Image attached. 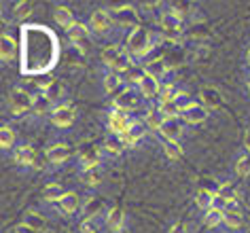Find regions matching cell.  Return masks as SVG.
<instances>
[{"label": "cell", "instance_id": "1", "mask_svg": "<svg viewBox=\"0 0 250 233\" xmlns=\"http://www.w3.org/2000/svg\"><path fill=\"white\" fill-rule=\"evenodd\" d=\"M161 42L157 30H148V28H132L125 34V45L123 49L129 53V58L134 60L136 66H142V62H146L148 58H153V51L157 49Z\"/></svg>", "mask_w": 250, "mask_h": 233}, {"label": "cell", "instance_id": "2", "mask_svg": "<svg viewBox=\"0 0 250 233\" xmlns=\"http://www.w3.org/2000/svg\"><path fill=\"white\" fill-rule=\"evenodd\" d=\"M104 159H106V157H104L102 144L85 142L83 147H79V150H77V174L104 168Z\"/></svg>", "mask_w": 250, "mask_h": 233}, {"label": "cell", "instance_id": "3", "mask_svg": "<svg viewBox=\"0 0 250 233\" xmlns=\"http://www.w3.org/2000/svg\"><path fill=\"white\" fill-rule=\"evenodd\" d=\"M9 112L13 117H26L32 115V106H34V91L26 89V87H13L9 93Z\"/></svg>", "mask_w": 250, "mask_h": 233}, {"label": "cell", "instance_id": "4", "mask_svg": "<svg viewBox=\"0 0 250 233\" xmlns=\"http://www.w3.org/2000/svg\"><path fill=\"white\" fill-rule=\"evenodd\" d=\"M138 115L134 112H127V110H121V108H108L104 117V127L108 134H115V136H123L125 131L129 129V125L134 123V119Z\"/></svg>", "mask_w": 250, "mask_h": 233}, {"label": "cell", "instance_id": "5", "mask_svg": "<svg viewBox=\"0 0 250 233\" xmlns=\"http://www.w3.org/2000/svg\"><path fill=\"white\" fill-rule=\"evenodd\" d=\"M142 102H145V100H142L138 89L125 85L123 89L110 100V108H121V110H127V112H134L136 115L138 110H142Z\"/></svg>", "mask_w": 250, "mask_h": 233}, {"label": "cell", "instance_id": "6", "mask_svg": "<svg viewBox=\"0 0 250 233\" xmlns=\"http://www.w3.org/2000/svg\"><path fill=\"white\" fill-rule=\"evenodd\" d=\"M87 26H89L93 36H108L112 30H115V17H112L110 9H96L87 20Z\"/></svg>", "mask_w": 250, "mask_h": 233}, {"label": "cell", "instance_id": "7", "mask_svg": "<svg viewBox=\"0 0 250 233\" xmlns=\"http://www.w3.org/2000/svg\"><path fill=\"white\" fill-rule=\"evenodd\" d=\"M74 157L72 153V148H70V144L68 142H51L49 147L45 148V161L49 163V168L51 169H58V168H64L68 161H70Z\"/></svg>", "mask_w": 250, "mask_h": 233}, {"label": "cell", "instance_id": "8", "mask_svg": "<svg viewBox=\"0 0 250 233\" xmlns=\"http://www.w3.org/2000/svg\"><path fill=\"white\" fill-rule=\"evenodd\" d=\"M110 13L112 17H115V23L117 26H125L127 30H132V28H138L142 26L140 20H142V15H140V11L136 4H117V7H110Z\"/></svg>", "mask_w": 250, "mask_h": 233}, {"label": "cell", "instance_id": "9", "mask_svg": "<svg viewBox=\"0 0 250 233\" xmlns=\"http://www.w3.org/2000/svg\"><path fill=\"white\" fill-rule=\"evenodd\" d=\"M77 117H79L77 106L70 104V102H62V104H55L49 121H51V125L58 129H70L72 125L77 123Z\"/></svg>", "mask_w": 250, "mask_h": 233}, {"label": "cell", "instance_id": "10", "mask_svg": "<svg viewBox=\"0 0 250 233\" xmlns=\"http://www.w3.org/2000/svg\"><path fill=\"white\" fill-rule=\"evenodd\" d=\"M11 161L15 163L17 168H39V153L30 142H21L11 150Z\"/></svg>", "mask_w": 250, "mask_h": 233}, {"label": "cell", "instance_id": "11", "mask_svg": "<svg viewBox=\"0 0 250 233\" xmlns=\"http://www.w3.org/2000/svg\"><path fill=\"white\" fill-rule=\"evenodd\" d=\"M53 208L62 214V216H66V218L81 216V208H83V197H81L77 191H66Z\"/></svg>", "mask_w": 250, "mask_h": 233}, {"label": "cell", "instance_id": "12", "mask_svg": "<svg viewBox=\"0 0 250 233\" xmlns=\"http://www.w3.org/2000/svg\"><path fill=\"white\" fill-rule=\"evenodd\" d=\"M66 39H68V42H70L74 49H79L81 53H87V51H89L91 41H93V34H91V30H89L87 23L79 21L72 30H68V32H66Z\"/></svg>", "mask_w": 250, "mask_h": 233}, {"label": "cell", "instance_id": "13", "mask_svg": "<svg viewBox=\"0 0 250 233\" xmlns=\"http://www.w3.org/2000/svg\"><path fill=\"white\" fill-rule=\"evenodd\" d=\"M148 134H151V131H148L145 121H142L140 117H136L134 123L129 125V129L125 131L121 138H123V142H125V147H127V148H136V147H140V144L146 140Z\"/></svg>", "mask_w": 250, "mask_h": 233}, {"label": "cell", "instance_id": "14", "mask_svg": "<svg viewBox=\"0 0 250 233\" xmlns=\"http://www.w3.org/2000/svg\"><path fill=\"white\" fill-rule=\"evenodd\" d=\"M100 85H102V91L106 96L115 98L119 91L125 87V77L119 74L115 70H108V68H102V79H100Z\"/></svg>", "mask_w": 250, "mask_h": 233}, {"label": "cell", "instance_id": "15", "mask_svg": "<svg viewBox=\"0 0 250 233\" xmlns=\"http://www.w3.org/2000/svg\"><path fill=\"white\" fill-rule=\"evenodd\" d=\"M157 136L161 140H170V142H183L185 136V123L180 119H166L161 123V127L157 131Z\"/></svg>", "mask_w": 250, "mask_h": 233}, {"label": "cell", "instance_id": "16", "mask_svg": "<svg viewBox=\"0 0 250 233\" xmlns=\"http://www.w3.org/2000/svg\"><path fill=\"white\" fill-rule=\"evenodd\" d=\"M161 81H157V79H153L151 74H146L145 72V77L140 79V83H138V93L142 96V100L145 102H155V100H159V93H161Z\"/></svg>", "mask_w": 250, "mask_h": 233}, {"label": "cell", "instance_id": "17", "mask_svg": "<svg viewBox=\"0 0 250 233\" xmlns=\"http://www.w3.org/2000/svg\"><path fill=\"white\" fill-rule=\"evenodd\" d=\"M108 206L104 204L102 197L98 195H89V197L83 199V208H81V218H102Z\"/></svg>", "mask_w": 250, "mask_h": 233}, {"label": "cell", "instance_id": "18", "mask_svg": "<svg viewBox=\"0 0 250 233\" xmlns=\"http://www.w3.org/2000/svg\"><path fill=\"white\" fill-rule=\"evenodd\" d=\"M140 68H142V70H145L146 74H151L153 79L161 81V83H164L166 77L170 74V66H167L166 58H161V55H153V58H148Z\"/></svg>", "mask_w": 250, "mask_h": 233}, {"label": "cell", "instance_id": "19", "mask_svg": "<svg viewBox=\"0 0 250 233\" xmlns=\"http://www.w3.org/2000/svg\"><path fill=\"white\" fill-rule=\"evenodd\" d=\"M244 227V214L240 204H233L229 208H225L223 212V229H227V233H237Z\"/></svg>", "mask_w": 250, "mask_h": 233}, {"label": "cell", "instance_id": "20", "mask_svg": "<svg viewBox=\"0 0 250 233\" xmlns=\"http://www.w3.org/2000/svg\"><path fill=\"white\" fill-rule=\"evenodd\" d=\"M197 102L202 106H206V108L212 112V110H216V108H221L223 106V96H221V91H218L216 87L204 85L202 89L197 91Z\"/></svg>", "mask_w": 250, "mask_h": 233}, {"label": "cell", "instance_id": "21", "mask_svg": "<svg viewBox=\"0 0 250 233\" xmlns=\"http://www.w3.org/2000/svg\"><path fill=\"white\" fill-rule=\"evenodd\" d=\"M102 223H104L106 233H110V231L119 229L121 225L129 223V216H127V214H125V210H121L119 206H108V210H106V214L102 216Z\"/></svg>", "mask_w": 250, "mask_h": 233}, {"label": "cell", "instance_id": "22", "mask_svg": "<svg viewBox=\"0 0 250 233\" xmlns=\"http://www.w3.org/2000/svg\"><path fill=\"white\" fill-rule=\"evenodd\" d=\"M53 20L58 21V26L62 30H72L74 26L79 23L77 20V15H74V11L68 7V4H55V9H53Z\"/></svg>", "mask_w": 250, "mask_h": 233}, {"label": "cell", "instance_id": "23", "mask_svg": "<svg viewBox=\"0 0 250 233\" xmlns=\"http://www.w3.org/2000/svg\"><path fill=\"white\" fill-rule=\"evenodd\" d=\"M125 142L121 136H115V134H106V138L102 140V150H104V157H110V159H115V157H121L125 153Z\"/></svg>", "mask_w": 250, "mask_h": 233}, {"label": "cell", "instance_id": "24", "mask_svg": "<svg viewBox=\"0 0 250 233\" xmlns=\"http://www.w3.org/2000/svg\"><path fill=\"white\" fill-rule=\"evenodd\" d=\"M66 191H68V189L62 185V182H47V185L42 187V193H41L42 206H55Z\"/></svg>", "mask_w": 250, "mask_h": 233}, {"label": "cell", "instance_id": "25", "mask_svg": "<svg viewBox=\"0 0 250 233\" xmlns=\"http://www.w3.org/2000/svg\"><path fill=\"white\" fill-rule=\"evenodd\" d=\"M140 119L145 121V125L148 127V131H155V134L159 131L161 123L166 121V119L161 117V112H159V108H157V104H146V106H145V110H142V115H140Z\"/></svg>", "mask_w": 250, "mask_h": 233}, {"label": "cell", "instance_id": "26", "mask_svg": "<svg viewBox=\"0 0 250 233\" xmlns=\"http://www.w3.org/2000/svg\"><path fill=\"white\" fill-rule=\"evenodd\" d=\"M15 55H17V42H15V39L11 34L2 32V34H0V62H2V64H13Z\"/></svg>", "mask_w": 250, "mask_h": 233}, {"label": "cell", "instance_id": "27", "mask_svg": "<svg viewBox=\"0 0 250 233\" xmlns=\"http://www.w3.org/2000/svg\"><path fill=\"white\" fill-rule=\"evenodd\" d=\"M55 108V104L49 100V96L45 91L34 93V106H32V117L42 119V117H51V112Z\"/></svg>", "mask_w": 250, "mask_h": 233}, {"label": "cell", "instance_id": "28", "mask_svg": "<svg viewBox=\"0 0 250 233\" xmlns=\"http://www.w3.org/2000/svg\"><path fill=\"white\" fill-rule=\"evenodd\" d=\"M210 117V110L206 108V106H202L199 102H195L191 106L187 112H183V117H180V121H183L185 125H202L206 119Z\"/></svg>", "mask_w": 250, "mask_h": 233}, {"label": "cell", "instance_id": "29", "mask_svg": "<svg viewBox=\"0 0 250 233\" xmlns=\"http://www.w3.org/2000/svg\"><path fill=\"white\" fill-rule=\"evenodd\" d=\"M121 53H123V47L117 45V42H106V45H102V49H100V62H102V68H110Z\"/></svg>", "mask_w": 250, "mask_h": 233}, {"label": "cell", "instance_id": "30", "mask_svg": "<svg viewBox=\"0 0 250 233\" xmlns=\"http://www.w3.org/2000/svg\"><path fill=\"white\" fill-rule=\"evenodd\" d=\"M34 13V2H30V0H20V2H15L13 7H11V17L17 21V23H23L28 21L30 17Z\"/></svg>", "mask_w": 250, "mask_h": 233}, {"label": "cell", "instance_id": "31", "mask_svg": "<svg viewBox=\"0 0 250 233\" xmlns=\"http://www.w3.org/2000/svg\"><path fill=\"white\" fill-rule=\"evenodd\" d=\"M79 180H81V185L87 187L89 191H96V189L104 182V168H98V169H91V172L79 174Z\"/></svg>", "mask_w": 250, "mask_h": 233}, {"label": "cell", "instance_id": "32", "mask_svg": "<svg viewBox=\"0 0 250 233\" xmlns=\"http://www.w3.org/2000/svg\"><path fill=\"white\" fill-rule=\"evenodd\" d=\"M49 96V100H51L53 104H62V102H66V87H64V83L62 81H58V79H51L47 83V87L42 89Z\"/></svg>", "mask_w": 250, "mask_h": 233}, {"label": "cell", "instance_id": "33", "mask_svg": "<svg viewBox=\"0 0 250 233\" xmlns=\"http://www.w3.org/2000/svg\"><path fill=\"white\" fill-rule=\"evenodd\" d=\"M159 147H161V153H164V157H166L167 161H178V159H183V155H185L183 142L161 140V142H159Z\"/></svg>", "mask_w": 250, "mask_h": 233}, {"label": "cell", "instance_id": "34", "mask_svg": "<svg viewBox=\"0 0 250 233\" xmlns=\"http://www.w3.org/2000/svg\"><path fill=\"white\" fill-rule=\"evenodd\" d=\"M17 147V136H15V129L11 127V125L4 123L2 127H0V148H2V153H9Z\"/></svg>", "mask_w": 250, "mask_h": 233}, {"label": "cell", "instance_id": "35", "mask_svg": "<svg viewBox=\"0 0 250 233\" xmlns=\"http://www.w3.org/2000/svg\"><path fill=\"white\" fill-rule=\"evenodd\" d=\"M23 223L30 225V227H34L36 231H45V227H47V214L45 212H41V210H34V208H30V210L26 212V216H23Z\"/></svg>", "mask_w": 250, "mask_h": 233}, {"label": "cell", "instance_id": "36", "mask_svg": "<svg viewBox=\"0 0 250 233\" xmlns=\"http://www.w3.org/2000/svg\"><path fill=\"white\" fill-rule=\"evenodd\" d=\"M233 174L237 178H248L250 176V153H246V150L237 153V157L233 159Z\"/></svg>", "mask_w": 250, "mask_h": 233}, {"label": "cell", "instance_id": "37", "mask_svg": "<svg viewBox=\"0 0 250 233\" xmlns=\"http://www.w3.org/2000/svg\"><path fill=\"white\" fill-rule=\"evenodd\" d=\"M212 199H214V193L210 191V189H204V187H199L197 189V193H195V206H197V210L199 212H208L210 208H212Z\"/></svg>", "mask_w": 250, "mask_h": 233}, {"label": "cell", "instance_id": "38", "mask_svg": "<svg viewBox=\"0 0 250 233\" xmlns=\"http://www.w3.org/2000/svg\"><path fill=\"white\" fill-rule=\"evenodd\" d=\"M223 212L225 210H216V208H210L208 212L202 214V220L208 229H221L223 227Z\"/></svg>", "mask_w": 250, "mask_h": 233}, {"label": "cell", "instance_id": "39", "mask_svg": "<svg viewBox=\"0 0 250 233\" xmlns=\"http://www.w3.org/2000/svg\"><path fill=\"white\" fill-rule=\"evenodd\" d=\"M155 104H157V108L164 119H180V108L176 106L174 100H170V102H155Z\"/></svg>", "mask_w": 250, "mask_h": 233}, {"label": "cell", "instance_id": "40", "mask_svg": "<svg viewBox=\"0 0 250 233\" xmlns=\"http://www.w3.org/2000/svg\"><path fill=\"white\" fill-rule=\"evenodd\" d=\"M178 85L174 83V81H164V85H161V93H159V100L157 102H170L178 96Z\"/></svg>", "mask_w": 250, "mask_h": 233}, {"label": "cell", "instance_id": "41", "mask_svg": "<svg viewBox=\"0 0 250 233\" xmlns=\"http://www.w3.org/2000/svg\"><path fill=\"white\" fill-rule=\"evenodd\" d=\"M174 102H176V106H178V108H180V117H183V112H187V110H189V108H191V106H193V104H195V102H197V100H195V98H193V96H191V93H189V91L180 89V91H178V96H176V98H174Z\"/></svg>", "mask_w": 250, "mask_h": 233}, {"label": "cell", "instance_id": "42", "mask_svg": "<svg viewBox=\"0 0 250 233\" xmlns=\"http://www.w3.org/2000/svg\"><path fill=\"white\" fill-rule=\"evenodd\" d=\"M167 233H191V227L185 220H176V223H172L167 227Z\"/></svg>", "mask_w": 250, "mask_h": 233}, {"label": "cell", "instance_id": "43", "mask_svg": "<svg viewBox=\"0 0 250 233\" xmlns=\"http://www.w3.org/2000/svg\"><path fill=\"white\" fill-rule=\"evenodd\" d=\"M13 233H39V231H36L34 227H30V225H26V223L21 220L20 225H15V227H13Z\"/></svg>", "mask_w": 250, "mask_h": 233}, {"label": "cell", "instance_id": "44", "mask_svg": "<svg viewBox=\"0 0 250 233\" xmlns=\"http://www.w3.org/2000/svg\"><path fill=\"white\" fill-rule=\"evenodd\" d=\"M110 233H132V227H129V223H125V225H121L119 229L110 231Z\"/></svg>", "mask_w": 250, "mask_h": 233}, {"label": "cell", "instance_id": "45", "mask_svg": "<svg viewBox=\"0 0 250 233\" xmlns=\"http://www.w3.org/2000/svg\"><path fill=\"white\" fill-rule=\"evenodd\" d=\"M244 150L250 153V129L246 131V136H244Z\"/></svg>", "mask_w": 250, "mask_h": 233}, {"label": "cell", "instance_id": "46", "mask_svg": "<svg viewBox=\"0 0 250 233\" xmlns=\"http://www.w3.org/2000/svg\"><path fill=\"white\" fill-rule=\"evenodd\" d=\"M244 60H246V70H250V45L246 49V55H244Z\"/></svg>", "mask_w": 250, "mask_h": 233}, {"label": "cell", "instance_id": "47", "mask_svg": "<svg viewBox=\"0 0 250 233\" xmlns=\"http://www.w3.org/2000/svg\"><path fill=\"white\" fill-rule=\"evenodd\" d=\"M246 89L250 93V70H246Z\"/></svg>", "mask_w": 250, "mask_h": 233}, {"label": "cell", "instance_id": "48", "mask_svg": "<svg viewBox=\"0 0 250 233\" xmlns=\"http://www.w3.org/2000/svg\"><path fill=\"white\" fill-rule=\"evenodd\" d=\"M68 233H79V231H68Z\"/></svg>", "mask_w": 250, "mask_h": 233}, {"label": "cell", "instance_id": "49", "mask_svg": "<svg viewBox=\"0 0 250 233\" xmlns=\"http://www.w3.org/2000/svg\"><path fill=\"white\" fill-rule=\"evenodd\" d=\"M237 233H240V231H237Z\"/></svg>", "mask_w": 250, "mask_h": 233}]
</instances>
